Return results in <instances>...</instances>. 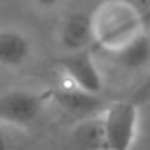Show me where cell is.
<instances>
[{
  "instance_id": "obj_6",
  "label": "cell",
  "mask_w": 150,
  "mask_h": 150,
  "mask_svg": "<svg viewBox=\"0 0 150 150\" xmlns=\"http://www.w3.org/2000/svg\"><path fill=\"white\" fill-rule=\"evenodd\" d=\"M49 100H52L61 110L77 120L93 117L103 110V103L98 94H89L80 89H75L68 84H61L58 89L49 93Z\"/></svg>"
},
{
  "instance_id": "obj_9",
  "label": "cell",
  "mask_w": 150,
  "mask_h": 150,
  "mask_svg": "<svg viewBox=\"0 0 150 150\" xmlns=\"http://www.w3.org/2000/svg\"><path fill=\"white\" fill-rule=\"evenodd\" d=\"M70 138L74 150H107L100 113L77 120Z\"/></svg>"
},
{
  "instance_id": "obj_11",
  "label": "cell",
  "mask_w": 150,
  "mask_h": 150,
  "mask_svg": "<svg viewBox=\"0 0 150 150\" xmlns=\"http://www.w3.org/2000/svg\"><path fill=\"white\" fill-rule=\"evenodd\" d=\"M0 150H11V140L5 133V127L0 126Z\"/></svg>"
},
{
  "instance_id": "obj_4",
  "label": "cell",
  "mask_w": 150,
  "mask_h": 150,
  "mask_svg": "<svg viewBox=\"0 0 150 150\" xmlns=\"http://www.w3.org/2000/svg\"><path fill=\"white\" fill-rule=\"evenodd\" d=\"M58 68L65 84L89 94H101L105 79L98 65V59L91 52V49L63 54V58L58 63Z\"/></svg>"
},
{
  "instance_id": "obj_10",
  "label": "cell",
  "mask_w": 150,
  "mask_h": 150,
  "mask_svg": "<svg viewBox=\"0 0 150 150\" xmlns=\"http://www.w3.org/2000/svg\"><path fill=\"white\" fill-rule=\"evenodd\" d=\"M70 0H28V4L42 14H51V12H58L61 9L67 7Z\"/></svg>"
},
{
  "instance_id": "obj_1",
  "label": "cell",
  "mask_w": 150,
  "mask_h": 150,
  "mask_svg": "<svg viewBox=\"0 0 150 150\" xmlns=\"http://www.w3.org/2000/svg\"><path fill=\"white\" fill-rule=\"evenodd\" d=\"M91 26L94 44L105 52L113 54L147 28L140 9L129 0H103L91 11Z\"/></svg>"
},
{
  "instance_id": "obj_5",
  "label": "cell",
  "mask_w": 150,
  "mask_h": 150,
  "mask_svg": "<svg viewBox=\"0 0 150 150\" xmlns=\"http://www.w3.org/2000/svg\"><path fill=\"white\" fill-rule=\"evenodd\" d=\"M54 37L63 54L91 49V45H94L91 12H82V11L67 12L59 19Z\"/></svg>"
},
{
  "instance_id": "obj_2",
  "label": "cell",
  "mask_w": 150,
  "mask_h": 150,
  "mask_svg": "<svg viewBox=\"0 0 150 150\" xmlns=\"http://www.w3.org/2000/svg\"><path fill=\"white\" fill-rule=\"evenodd\" d=\"M107 150H133L140 131V108L133 101H113L100 112Z\"/></svg>"
},
{
  "instance_id": "obj_7",
  "label": "cell",
  "mask_w": 150,
  "mask_h": 150,
  "mask_svg": "<svg viewBox=\"0 0 150 150\" xmlns=\"http://www.w3.org/2000/svg\"><path fill=\"white\" fill-rule=\"evenodd\" d=\"M33 54V42L28 33L18 28H0V67L21 68Z\"/></svg>"
},
{
  "instance_id": "obj_3",
  "label": "cell",
  "mask_w": 150,
  "mask_h": 150,
  "mask_svg": "<svg viewBox=\"0 0 150 150\" xmlns=\"http://www.w3.org/2000/svg\"><path fill=\"white\" fill-rule=\"evenodd\" d=\"M49 93L33 89H7L0 93V126L11 129L32 127L45 110Z\"/></svg>"
},
{
  "instance_id": "obj_8",
  "label": "cell",
  "mask_w": 150,
  "mask_h": 150,
  "mask_svg": "<svg viewBox=\"0 0 150 150\" xmlns=\"http://www.w3.org/2000/svg\"><path fill=\"white\" fill-rule=\"evenodd\" d=\"M113 61L127 72H143L150 68V33L145 30L124 49L110 54Z\"/></svg>"
}]
</instances>
